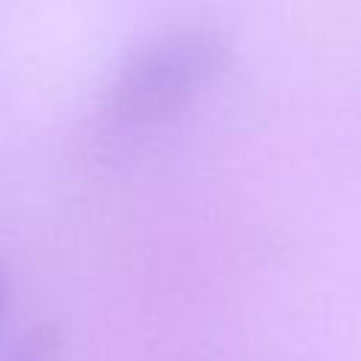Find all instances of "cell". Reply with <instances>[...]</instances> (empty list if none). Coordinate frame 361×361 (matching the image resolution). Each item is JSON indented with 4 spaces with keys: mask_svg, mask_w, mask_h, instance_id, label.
<instances>
[{
    "mask_svg": "<svg viewBox=\"0 0 361 361\" xmlns=\"http://www.w3.org/2000/svg\"><path fill=\"white\" fill-rule=\"evenodd\" d=\"M228 37L206 23H178L144 37L118 65L107 113L116 124L147 127L189 107L226 68Z\"/></svg>",
    "mask_w": 361,
    "mask_h": 361,
    "instance_id": "1",
    "label": "cell"
},
{
    "mask_svg": "<svg viewBox=\"0 0 361 361\" xmlns=\"http://www.w3.org/2000/svg\"><path fill=\"white\" fill-rule=\"evenodd\" d=\"M54 330L51 327H37L31 330L20 344L17 350L6 358V361H48L51 350H54Z\"/></svg>",
    "mask_w": 361,
    "mask_h": 361,
    "instance_id": "2",
    "label": "cell"
},
{
    "mask_svg": "<svg viewBox=\"0 0 361 361\" xmlns=\"http://www.w3.org/2000/svg\"><path fill=\"white\" fill-rule=\"evenodd\" d=\"M6 310H8V285L0 274V330H3V322H6Z\"/></svg>",
    "mask_w": 361,
    "mask_h": 361,
    "instance_id": "3",
    "label": "cell"
}]
</instances>
